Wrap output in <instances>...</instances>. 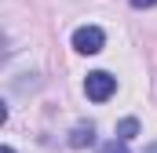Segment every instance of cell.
I'll return each mask as SVG.
<instances>
[{
  "instance_id": "obj_1",
  "label": "cell",
  "mask_w": 157,
  "mask_h": 153,
  "mask_svg": "<svg viewBox=\"0 0 157 153\" xmlns=\"http://www.w3.org/2000/svg\"><path fill=\"white\" fill-rule=\"evenodd\" d=\"M113 91H117V76L102 73V69H95V73L84 76V95H88L91 102H106Z\"/></svg>"
},
{
  "instance_id": "obj_2",
  "label": "cell",
  "mask_w": 157,
  "mask_h": 153,
  "mask_svg": "<svg viewBox=\"0 0 157 153\" xmlns=\"http://www.w3.org/2000/svg\"><path fill=\"white\" fill-rule=\"evenodd\" d=\"M102 44H106V37H102L99 26H80L73 33V51H80V55H99Z\"/></svg>"
},
{
  "instance_id": "obj_3",
  "label": "cell",
  "mask_w": 157,
  "mask_h": 153,
  "mask_svg": "<svg viewBox=\"0 0 157 153\" xmlns=\"http://www.w3.org/2000/svg\"><path fill=\"white\" fill-rule=\"evenodd\" d=\"M95 142V128L91 124H77L73 131H70V146L73 150H84V146H91Z\"/></svg>"
},
{
  "instance_id": "obj_4",
  "label": "cell",
  "mask_w": 157,
  "mask_h": 153,
  "mask_svg": "<svg viewBox=\"0 0 157 153\" xmlns=\"http://www.w3.org/2000/svg\"><path fill=\"white\" fill-rule=\"evenodd\" d=\"M135 135H139V120H135V117H124V120L117 124V139L128 142V139H135Z\"/></svg>"
},
{
  "instance_id": "obj_5",
  "label": "cell",
  "mask_w": 157,
  "mask_h": 153,
  "mask_svg": "<svg viewBox=\"0 0 157 153\" xmlns=\"http://www.w3.org/2000/svg\"><path fill=\"white\" fill-rule=\"evenodd\" d=\"M99 153H128V146H124V139H113V142H106Z\"/></svg>"
},
{
  "instance_id": "obj_6",
  "label": "cell",
  "mask_w": 157,
  "mask_h": 153,
  "mask_svg": "<svg viewBox=\"0 0 157 153\" xmlns=\"http://www.w3.org/2000/svg\"><path fill=\"white\" fill-rule=\"evenodd\" d=\"M157 0H132V7H154Z\"/></svg>"
},
{
  "instance_id": "obj_7",
  "label": "cell",
  "mask_w": 157,
  "mask_h": 153,
  "mask_svg": "<svg viewBox=\"0 0 157 153\" xmlns=\"http://www.w3.org/2000/svg\"><path fill=\"white\" fill-rule=\"evenodd\" d=\"M0 153H15V150H11V146H4V150H0Z\"/></svg>"
},
{
  "instance_id": "obj_8",
  "label": "cell",
  "mask_w": 157,
  "mask_h": 153,
  "mask_svg": "<svg viewBox=\"0 0 157 153\" xmlns=\"http://www.w3.org/2000/svg\"><path fill=\"white\" fill-rule=\"evenodd\" d=\"M146 153H157V142H154V146H150V150H146Z\"/></svg>"
}]
</instances>
